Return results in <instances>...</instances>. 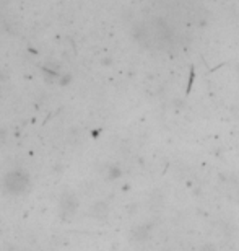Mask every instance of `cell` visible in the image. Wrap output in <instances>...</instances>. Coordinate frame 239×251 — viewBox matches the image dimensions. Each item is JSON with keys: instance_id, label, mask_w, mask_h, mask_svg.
<instances>
[{"instance_id": "obj_1", "label": "cell", "mask_w": 239, "mask_h": 251, "mask_svg": "<svg viewBox=\"0 0 239 251\" xmlns=\"http://www.w3.org/2000/svg\"><path fill=\"white\" fill-rule=\"evenodd\" d=\"M28 184H29V178H28V175L23 172H12L5 178V189L12 194L24 193Z\"/></svg>"}, {"instance_id": "obj_2", "label": "cell", "mask_w": 239, "mask_h": 251, "mask_svg": "<svg viewBox=\"0 0 239 251\" xmlns=\"http://www.w3.org/2000/svg\"><path fill=\"white\" fill-rule=\"evenodd\" d=\"M200 251H215V248L212 247V245H205V247H202Z\"/></svg>"}]
</instances>
